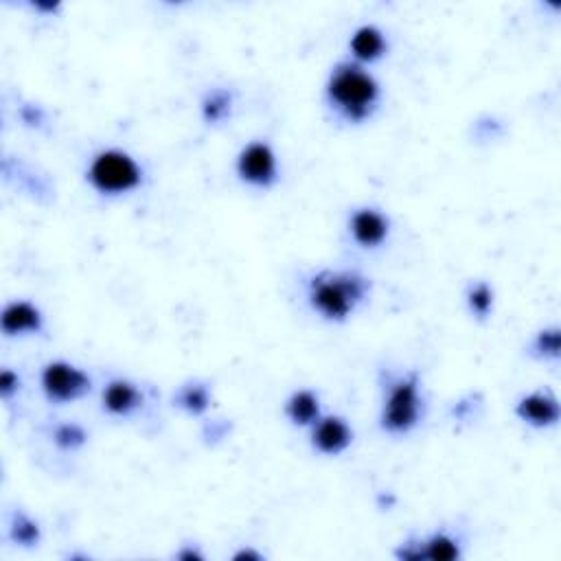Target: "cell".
Returning <instances> with one entry per match:
<instances>
[{"label":"cell","mask_w":561,"mask_h":561,"mask_svg":"<svg viewBox=\"0 0 561 561\" xmlns=\"http://www.w3.org/2000/svg\"><path fill=\"white\" fill-rule=\"evenodd\" d=\"M325 101L334 117L349 125H362L375 117L382 103L377 77L353 60L338 62L327 77Z\"/></svg>","instance_id":"6da1fadb"},{"label":"cell","mask_w":561,"mask_h":561,"mask_svg":"<svg viewBox=\"0 0 561 561\" xmlns=\"http://www.w3.org/2000/svg\"><path fill=\"white\" fill-rule=\"evenodd\" d=\"M371 292V281L358 270H320L307 281L305 296L312 312L327 323H347Z\"/></svg>","instance_id":"7a4b0ae2"},{"label":"cell","mask_w":561,"mask_h":561,"mask_svg":"<svg viewBox=\"0 0 561 561\" xmlns=\"http://www.w3.org/2000/svg\"><path fill=\"white\" fill-rule=\"evenodd\" d=\"M426 402L421 395V377L417 371L395 375L384 386V402L380 412V428L391 437H406L415 430Z\"/></svg>","instance_id":"3957f363"},{"label":"cell","mask_w":561,"mask_h":561,"mask_svg":"<svg viewBox=\"0 0 561 561\" xmlns=\"http://www.w3.org/2000/svg\"><path fill=\"white\" fill-rule=\"evenodd\" d=\"M86 180L99 196L119 198L143 187L145 171L130 152L108 147V150H101L90 158Z\"/></svg>","instance_id":"277c9868"},{"label":"cell","mask_w":561,"mask_h":561,"mask_svg":"<svg viewBox=\"0 0 561 561\" xmlns=\"http://www.w3.org/2000/svg\"><path fill=\"white\" fill-rule=\"evenodd\" d=\"M40 386L44 397H47L51 404L64 406L77 402V399H82L93 391V380H90V375L84 369H79V366L66 360H53L44 364L40 373Z\"/></svg>","instance_id":"5b68a950"},{"label":"cell","mask_w":561,"mask_h":561,"mask_svg":"<svg viewBox=\"0 0 561 561\" xmlns=\"http://www.w3.org/2000/svg\"><path fill=\"white\" fill-rule=\"evenodd\" d=\"M237 176L253 189H272L279 182V158L266 141H250L237 154Z\"/></svg>","instance_id":"8992f818"},{"label":"cell","mask_w":561,"mask_h":561,"mask_svg":"<svg viewBox=\"0 0 561 561\" xmlns=\"http://www.w3.org/2000/svg\"><path fill=\"white\" fill-rule=\"evenodd\" d=\"M349 235L364 250L382 248L393 233V220L377 206H358L349 215Z\"/></svg>","instance_id":"52a82bcc"},{"label":"cell","mask_w":561,"mask_h":561,"mask_svg":"<svg viewBox=\"0 0 561 561\" xmlns=\"http://www.w3.org/2000/svg\"><path fill=\"white\" fill-rule=\"evenodd\" d=\"M356 439L351 423L340 415H323L309 428V443L323 456L345 454Z\"/></svg>","instance_id":"ba28073f"},{"label":"cell","mask_w":561,"mask_h":561,"mask_svg":"<svg viewBox=\"0 0 561 561\" xmlns=\"http://www.w3.org/2000/svg\"><path fill=\"white\" fill-rule=\"evenodd\" d=\"M515 415L526 426L535 430H548L555 428L561 417L559 399L551 388H537V391L526 393L515 404Z\"/></svg>","instance_id":"9c48e42d"},{"label":"cell","mask_w":561,"mask_h":561,"mask_svg":"<svg viewBox=\"0 0 561 561\" xmlns=\"http://www.w3.org/2000/svg\"><path fill=\"white\" fill-rule=\"evenodd\" d=\"M0 327H3L5 338L36 336L44 331V314L31 301H11L0 316Z\"/></svg>","instance_id":"30bf717a"},{"label":"cell","mask_w":561,"mask_h":561,"mask_svg":"<svg viewBox=\"0 0 561 561\" xmlns=\"http://www.w3.org/2000/svg\"><path fill=\"white\" fill-rule=\"evenodd\" d=\"M101 406L112 417H132L136 410L143 408V393L139 384H134L128 377H114L103 386Z\"/></svg>","instance_id":"8fae6325"},{"label":"cell","mask_w":561,"mask_h":561,"mask_svg":"<svg viewBox=\"0 0 561 561\" xmlns=\"http://www.w3.org/2000/svg\"><path fill=\"white\" fill-rule=\"evenodd\" d=\"M349 51L353 62L366 66V64H377L380 60H384L388 53V38L384 29H380L377 25H360L356 31L351 33L349 38Z\"/></svg>","instance_id":"7c38bea8"},{"label":"cell","mask_w":561,"mask_h":561,"mask_svg":"<svg viewBox=\"0 0 561 561\" xmlns=\"http://www.w3.org/2000/svg\"><path fill=\"white\" fill-rule=\"evenodd\" d=\"M285 417L296 428H312L323 417V404L320 395L312 388H299L285 402Z\"/></svg>","instance_id":"4fadbf2b"},{"label":"cell","mask_w":561,"mask_h":561,"mask_svg":"<svg viewBox=\"0 0 561 561\" xmlns=\"http://www.w3.org/2000/svg\"><path fill=\"white\" fill-rule=\"evenodd\" d=\"M423 561H454L463 557V546L459 537L448 531L432 533L426 540H421Z\"/></svg>","instance_id":"5bb4252c"},{"label":"cell","mask_w":561,"mask_h":561,"mask_svg":"<svg viewBox=\"0 0 561 561\" xmlns=\"http://www.w3.org/2000/svg\"><path fill=\"white\" fill-rule=\"evenodd\" d=\"M174 404L185 410L187 415L200 417L211 406V388L204 382H189L178 388V393L174 395Z\"/></svg>","instance_id":"9a60e30c"},{"label":"cell","mask_w":561,"mask_h":561,"mask_svg":"<svg viewBox=\"0 0 561 561\" xmlns=\"http://www.w3.org/2000/svg\"><path fill=\"white\" fill-rule=\"evenodd\" d=\"M233 93L226 88H213L209 93L204 95L200 110H202V119L209 125H220L226 119H231L233 112Z\"/></svg>","instance_id":"2e32d148"},{"label":"cell","mask_w":561,"mask_h":561,"mask_svg":"<svg viewBox=\"0 0 561 561\" xmlns=\"http://www.w3.org/2000/svg\"><path fill=\"white\" fill-rule=\"evenodd\" d=\"M465 303H467L469 314H472L476 320H480V323H485V320H489L491 314H494L496 292H494V288H491V283L474 281V283H469Z\"/></svg>","instance_id":"e0dca14e"},{"label":"cell","mask_w":561,"mask_h":561,"mask_svg":"<svg viewBox=\"0 0 561 561\" xmlns=\"http://www.w3.org/2000/svg\"><path fill=\"white\" fill-rule=\"evenodd\" d=\"M561 345V329L557 325L544 327L535 334L529 345V356L540 362H557Z\"/></svg>","instance_id":"ac0fdd59"},{"label":"cell","mask_w":561,"mask_h":561,"mask_svg":"<svg viewBox=\"0 0 561 561\" xmlns=\"http://www.w3.org/2000/svg\"><path fill=\"white\" fill-rule=\"evenodd\" d=\"M40 524L36 520H31L25 513H16L14 522H11V540L20 546H38L40 542Z\"/></svg>","instance_id":"d6986e66"},{"label":"cell","mask_w":561,"mask_h":561,"mask_svg":"<svg viewBox=\"0 0 561 561\" xmlns=\"http://www.w3.org/2000/svg\"><path fill=\"white\" fill-rule=\"evenodd\" d=\"M86 439H88L86 430L82 426H77V423H60V426L53 430V441L57 448L62 450L82 448Z\"/></svg>","instance_id":"ffe728a7"},{"label":"cell","mask_w":561,"mask_h":561,"mask_svg":"<svg viewBox=\"0 0 561 561\" xmlns=\"http://www.w3.org/2000/svg\"><path fill=\"white\" fill-rule=\"evenodd\" d=\"M20 386H22V380L18 373H14L11 369H5L3 373H0V393H3L5 399L14 397L20 391Z\"/></svg>","instance_id":"44dd1931"},{"label":"cell","mask_w":561,"mask_h":561,"mask_svg":"<svg viewBox=\"0 0 561 561\" xmlns=\"http://www.w3.org/2000/svg\"><path fill=\"white\" fill-rule=\"evenodd\" d=\"M397 559H404V561H423V546L421 540H408L395 551Z\"/></svg>","instance_id":"7402d4cb"},{"label":"cell","mask_w":561,"mask_h":561,"mask_svg":"<svg viewBox=\"0 0 561 561\" xmlns=\"http://www.w3.org/2000/svg\"><path fill=\"white\" fill-rule=\"evenodd\" d=\"M178 559L182 561H202L204 555L198 551V548H193V546H185V548H180V551L176 553Z\"/></svg>","instance_id":"603a6c76"},{"label":"cell","mask_w":561,"mask_h":561,"mask_svg":"<svg viewBox=\"0 0 561 561\" xmlns=\"http://www.w3.org/2000/svg\"><path fill=\"white\" fill-rule=\"evenodd\" d=\"M233 559L235 561H244V559H248V561H261V559H266V557H263L259 551H255V548H242V551H237L233 555Z\"/></svg>","instance_id":"cb8c5ba5"}]
</instances>
